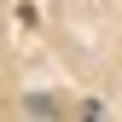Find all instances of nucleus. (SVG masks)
Here are the masks:
<instances>
[]
</instances>
